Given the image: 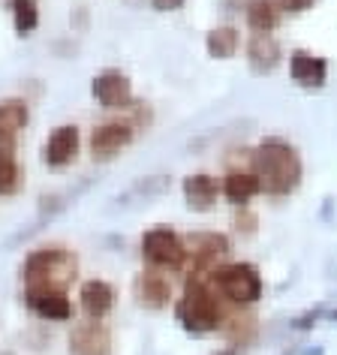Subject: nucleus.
Returning a JSON list of instances; mask_svg holds the SVG:
<instances>
[{
	"label": "nucleus",
	"instance_id": "nucleus-29",
	"mask_svg": "<svg viewBox=\"0 0 337 355\" xmlns=\"http://www.w3.org/2000/svg\"><path fill=\"white\" fill-rule=\"evenodd\" d=\"M12 157H19V139L0 132V163H3V159H12Z\"/></svg>",
	"mask_w": 337,
	"mask_h": 355
},
{
	"label": "nucleus",
	"instance_id": "nucleus-30",
	"mask_svg": "<svg viewBox=\"0 0 337 355\" xmlns=\"http://www.w3.org/2000/svg\"><path fill=\"white\" fill-rule=\"evenodd\" d=\"M184 3H187V0H148V6L154 12H178V10H184Z\"/></svg>",
	"mask_w": 337,
	"mask_h": 355
},
{
	"label": "nucleus",
	"instance_id": "nucleus-33",
	"mask_svg": "<svg viewBox=\"0 0 337 355\" xmlns=\"http://www.w3.org/2000/svg\"><path fill=\"white\" fill-rule=\"evenodd\" d=\"M301 355H325V349H322V346H316V349H304Z\"/></svg>",
	"mask_w": 337,
	"mask_h": 355
},
{
	"label": "nucleus",
	"instance_id": "nucleus-6",
	"mask_svg": "<svg viewBox=\"0 0 337 355\" xmlns=\"http://www.w3.org/2000/svg\"><path fill=\"white\" fill-rule=\"evenodd\" d=\"M136 139H139V130L130 123L127 114L105 118L96 123L91 130V136H87V154H91L94 163H112V159H118Z\"/></svg>",
	"mask_w": 337,
	"mask_h": 355
},
{
	"label": "nucleus",
	"instance_id": "nucleus-13",
	"mask_svg": "<svg viewBox=\"0 0 337 355\" xmlns=\"http://www.w3.org/2000/svg\"><path fill=\"white\" fill-rule=\"evenodd\" d=\"M244 60L253 76L265 78L280 69V64L286 60V51L274 33H250L244 42Z\"/></svg>",
	"mask_w": 337,
	"mask_h": 355
},
{
	"label": "nucleus",
	"instance_id": "nucleus-2",
	"mask_svg": "<svg viewBox=\"0 0 337 355\" xmlns=\"http://www.w3.org/2000/svg\"><path fill=\"white\" fill-rule=\"evenodd\" d=\"M175 322H178L190 337H208L220 334L226 325L229 307L220 301V295L208 286L205 274H187L181 295L175 298Z\"/></svg>",
	"mask_w": 337,
	"mask_h": 355
},
{
	"label": "nucleus",
	"instance_id": "nucleus-12",
	"mask_svg": "<svg viewBox=\"0 0 337 355\" xmlns=\"http://www.w3.org/2000/svg\"><path fill=\"white\" fill-rule=\"evenodd\" d=\"M67 355H114V334L105 319H78L67 334Z\"/></svg>",
	"mask_w": 337,
	"mask_h": 355
},
{
	"label": "nucleus",
	"instance_id": "nucleus-17",
	"mask_svg": "<svg viewBox=\"0 0 337 355\" xmlns=\"http://www.w3.org/2000/svg\"><path fill=\"white\" fill-rule=\"evenodd\" d=\"M220 196H223L232 208L250 205L256 196H262L259 178H256L250 168H229V172L220 178Z\"/></svg>",
	"mask_w": 337,
	"mask_h": 355
},
{
	"label": "nucleus",
	"instance_id": "nucleus-11",
	"mask_svg": "<svg viewBox=\"0 0 337 355\" xmlns=\"http://www.w3.org/2000/svg\"><path fill=\"white\" fill-rule=\"evenodd\" d=\"M130 295L139 307L145 310H168L175 304V286H172V277L166 271H157V268H141L136 277L130 283Z\"/></svg>",
	"mask_w": 337,
	"mask_h": 355
},
{
	"label": "nucleus",
	"instance_id": "nucleus-3",
	"mask_svg": "<svg viewBox=\"0 0 337 355\" xmlns=\"http://www.w3.org/2000/svg\"><path fill=\"white\" fill-rule=\"evenodd\" d=\"M21 286H58L73 289L78 280V256L67 244H40L19 265Z\"/></svg>",
	"mask_w": 337,
	"mask_h": 355
},
{
	"label": "nucleus",
	"instance_id": "nucleus-26",
	"mask_svg": "<svg viewBox=\"0 0 337 355\" xmlns=\"http://www.w3.org/2000/svg\"><path fill=\"white\" fill-rule=\"evenodd\" d=\"M325 310H328V304L310 307V310H304V313H298L295 319H292L289 328H292V331H313L319 322H325Z\"/></svg>",
	"mask_w": 337,
	"mask_h": 355
},
{
	"label": "nucleus",
	"instance_id": "nucleus-20",
	"mask_svg": "<svg viewBox=\"0 0 337 355\" xmlns=\"http://www.w3.org/2000/svg\"><path fill=\"white\" fill-rule=\"evenodd\" d=\"M286 15L280 12V6L274 0H250L244 6V24L250 33H274L283 24Z\"/></svg>",
	"mask_w": 337,
	"mask_h": 355
},
{
	"label": "nucleus",
	"instance_id": "nucleus-15",
	"mask_svg": "<svg viewBox=\"0 0 337 355\" xmlns=\"http://www.w3.org/2000/svg\"><path fill=\"white\" fill-rule=\"evenodd\" d=\"M78 310L85 319H109L118 304V289L103 277H91L78 286Z\"/></svg>",
	"mask_w": 337,
	"mask_h": 355
},
{
	"label": "nucleus",
	"instance_id": "nucleus-22",
	"mask_svg": "<svg viewBox=\"0 0 337 355\" xmlns=\"http://www.w3.org/2000/svg\"><path fill=\"white\" fill-rule=\"evenodd\" d=\"M6 10H10V21H12V31L15 37L28 40L40 31V3L37 0H6Z\"/></svg>",
	"mask_w": 337,
	"mask_h": 355
},
{
	"label": "nucleus",
	"instance_id": "nucleus-1",
	"mask_svg": "<svg viewBox=\"0 0 337 355\" xmlns=\"http://www.w3.org/2000/svg\"><path fill=\"white\" fill-rule=\"evenodd\" d=\"M250 172L259 178L262 196L286 199L304 181V159L298 148L283 136H265L250 150Z\"/></svg>",
	"mask_w": 337,
	"mask_h": 355
},
{
	"label": "nucleus",
	"instance_id": "nucleus-28",
	"mask_svg": "<svg viewBox=\"0 0 337 355\" xmlns=\"http://www.w3.org/2000/svg\"><path fill=\"white\" fill-rule=\"evenodd\" d=\"M87 24H91V12H87V6H76V10L69 12V28H73V33H85Z\"/></svg>",
	"mask_w": 337,
	"mask_h": 355
},
{
	"label": "nucleus",
	"instance_id": "nucleus-5",
	"mask_svg": "<svg viewBox=\"0 0 337 355\" xmlns=\"http://www.w3.org/2000/svg\"><path fill=\"white\" fill-rule=\"evenodd\" d=\"M139 253L145 268H157L166 274H178L187 271V244H184V235L175 232L172 226L157 223L150 226L139 241Z\"/></svg>",
	"mask_w": 337,
	"mask_h": 355
},
{
	"label": "nucleus",
	"instance_id": "nucleus-7",
	"mask_svg": "<svg viewBox=\"0 0 337 355\" xmlns=\"http://www.w3.org/2000/svg\"><path fill=\"white\" fill-rule=\"evenodd\" d=\"M184 244H187V271L190 274L214 271L217 265L229 262V253H232L229 235L217 232V229H199V232L184 235Z\"/></svg>",
	"mask_w": 337,
	"mask_h": 355
},
{
	"label": "nucleus",
	"instance_id": "nucleus-34",
	"mask_svg": "<svg viewBox=\"0 0 337 355\" xmlns=\"http://www.w3.org/2000/svg\"><path fill=\"white\" fill-rule=\"evenodd\" d=\"M0 355H15V349H0Z\"/></svg>",
	"mask_w": 337,
	"mask_h": 355
},
{
	"label": "nucleus",
	"instance_id": "nucleus-10",
	"mask_svg": "<svg viewBox=\"0 0 337 355\" xmlns=\"http://www.w3.org/2000/svg\"><path fill=\"white\" fill-rule=\"evenodd\" d=\"M78 150H82V130L67 121V123H58L46 136L40 159L51 172H64V168H69L78 159Z\"/></svg>",
	"mask_w": 337,
	"mask_h": 355
},
{
	"label": "nucleus",
	"instance_id": "nucleus-18",
	"mask_svg": "<svg viewBox=\"0 0 337 355\" xmlns=\"http://www.w3.org/2000/svg\"><path fill=\"white\" fill-rule=\"evenodd\" d=\"M168 190H172V175H141L123 193H118L114 202H118L121 208H130V205H136V202H150V199L166 196Z\"/></svg>",
	"mask_w": 337,
	"mask_h": 355
},
{
	"label": "nucleus",
	"instance_id": "nucleus-32",
	"mask_svg": "<svg viewBox=\"0 0 337 355\" xmlns=\"http://www.w3.org/2000/svg\"><path fill=\"white\" fill-rule=\"evenodd\" d=\"M250 3V0H223V6L229 12H244V6Z\"/></svg>",
	"mask_w": 337,
	"mask_h": 355
},
{
	"label": "nucleus",
	"instance_id": "nucleus-35",
	"mask_svg": "<svg viewBox=\"0 0 337 355\" xmlns=\"http://www.w3.org/2000/svg\"><path fill=\"white\" fill-rule=\"evenodd\" d=\"M283 355H295V352H283Z\"/></svg>",
	"mask_w": 337,
	"mask_h": 355
},
{
	"label": "nucleus",
	"instance_id": "nucleus-31",
	"mask_svg": "<svg viewBox=\"0 0 337 355\" xmlns=\"http://www.w3.org/2000/svg\"><path fill=\"white\" fill-rule=\"evenodd\" d=\"M250 346L247 343H232V340H226V346H220L217 352H211V355H244Z\"/></svg>",
	"mask_w": 337,
	"mask_h": 355
},
{
	"label": "nucleus",
	"instance_id": "nucleus-4",
	"mask_svg": "<svg viewBox=\"0 0 337 355\" xmlns=\"http://www.w3.org/2000/svg\"><path fill=\"white\" fill-rule=\"evenodd\" d=\"M208 286L217 292L220 301L232 310H247L259 304L265 295V280L253 262H223L205 274Z\"/></svg>",
	"mask_w": 337,
	"mask_h": 355
},
{
	"label": "nucleus",
	"instance_id": "nucleus-14",
	"mask_svg": "<svg viewBox=\"0 0 337 355\" xmlns=\"http://www.w3.org/2000/svg\"><path fill=\"white\" fill-rule=\"evenodd\" d=\"M328 58L313 55L310 49H292L289 51V78L301 91H322L328 85Z\"/></svg>",
	"mask_w": 337,
	"mask_h": 355
},
{
	"label": "nucleus",
	"instance_id": "nucleus-25",
	"mask_svg": "<svg viewBox=\"0 0 337 355\" xmlns=\"http://www.w3.org/2000/svg\"><path fill=\"white\" fill-rule=\"evenodd\" d=\"M123 114H127L130 123H132V127H136L139 132H148L150 127H154V105L145 103V100H136Z\"/></svg>",
	"mask_w": 337,
	"mask_h": 355
},
{
	"label": "nucleus",
	"instance_id": "nucleus-23",
	"mask_svg": "<svg viewBox=\"0 0 337 355\" xmlns=\"http://www.w3.org/2000/svg\"><path fill=\"white\" fill-rule=\"evenodd\" d=\"M24 166H21V159L19 157H12V159H3L0 163V199H12V196H19V193L24 190Z\"/></svg>",
	"mask_w": 337,
	"mask_h": 355
},
{
	"label": "nucleus",
	"instance_id": "nucleus-24",
	"mask_svg": "<svg viewBox=\"0 0 337 355\" xmlns=\"http://www.w3.org/2000/svg\"><path fill=\"white\" fill-rule=\"evenodd\" d=\"M232 232L241 235V238H253L256 232H259V214H256L250 205L235 208V214H232Z\"/></svg>",
	"mask_w": 337,
	"mask_h": 355
},
{
	"label": "nucleus",
	"instance_id": "nucleus-27",
	"mask_svg": "<svg viewBox=\"0 0 337 355\" xmlns=\"http://www.w3.org/2000/svg\"><path fill=\"white\" fill-rule=\"evenodd\" d=\"M274 3L280 6V12H283V15H301V12L313 10L319 0H274Z\"/></svg>",
	"mask_w": 337,
	"mask_h": 355
},
{
	"label": "nucleus",
	"instance_id": "nucleus-16",
	"mask_svg": "<svg viewBox=\"0 0 337 355\" xmlns=\"http://www.w3.org/2000/svg\"><path fill=\"white\" fill-rule=\"evenodd\" d=\"M181 193H184V205L193 214H208V211H214L220 199V181L208 172H193L181 181Z\"/></svg>",
	"mask_w": 337,
	"mask_h": 355
},
{
	"label": "nucleus",
	"instance_id": "nucleus-21",
	"mask_svg": "<svg viewBox=\"0 0 337 355\" xmlns=\"http://www.w3.org/2000/svg\"><path fill=\"white\" fill-rule=\"evenodd\" d=\"M241 49V31L235 24H217L205 33V51L211 60H232Z\"/></svg>",
	"mask_w": 337,
	"mask_h": 355
},
{
	"label": "nucleus",
	"instance_id": "nucleus-9",
	"mask_svg": "<svg viewBox=\"0 0 337 355\" xmlns=\"http://www.w3.org/2000/svg\"><path fill=\"white\" fill-rule=\"evenodd\" d=\"M21 301L40 322H69L76 313L69 289L58 286H21Z\"/></svg>",
	"mask_w": 337,
	"mask_h": 355
},
{
	"label": "nucleus",
	"instance_id": "nucleus-19",
	"mask_svg": "<svg viewBox=\"0 0 337 355\" xmlns=\"http://www.w3.org/2000/svg\"><path fill=\"white\" fill-rule=\"evenodd\" d=\"M31 118L33 112H31L28 96H6V100H0V132L3 136L19 139L31 127Z\"/></svg>",
	"mask_w": 337,
	"mask_h": 355
},
{
	"label": "nucleus",
	"instance_id": "nucleus-8",
	"mask_svg": "<svg viewBox=\"0 0 337 355\" xmlns=\"http://www.w3.org/2000/svg\"><path fill=\"white\" fill-rule=\"evenodd\" d=\"M91 96L103 112H118L123 114L136 103V91H132V78L123 73L121 67H105L91 78Z\"/></svg>",
	"mask_w": 337,
	"mask_h": 355
}]
</instances>
